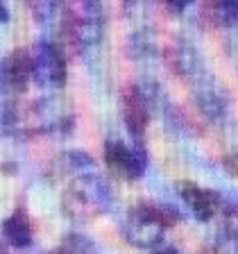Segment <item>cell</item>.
Wrapping results in <instances>:
<instances>
[{
  "mask_svg": "<svg viewBox=\"0 0 238 254\" xmlns=\"http://www.w3.org/2000/svg\"><path fill=\"white\" fill-rule=\"evenodd\" d=\"M204 11L216 25H232L238 18V0H206Z\"/></svg>",
  "mask_w": 238,
  "mask_h": 254,
  "instance_id": "cell-6",
  "label": "cell"
},
{
  "mask_svg": "<svg viewBox=\"0 0 238 254\" xmlns=\"http://www.w3.org/2000/svg\"><path fill=\"white\" fill-rule=\"evenodd\" d=\"M2 236H5V241L11 245V248H18V250L27 248V245L32 243L30 220H27V216L21 211V209L14 211L5 222H2Z\"/></svg>",
  "mask_w": 238,
  "mask_h": 254,
  "instance_id": "cell-4",
  "label": "cell"
},
{
  "mask_svg": "<svg viewBox=\"0 0 238 254\" xmlns=\"http://www.w3.org/2000/svg\"><path fill=\"white\" fill-rule=\"evenodd\" d=\"M164 2H166V5H168L173 11H181V9H184V7L190 2V0H164Z\"/></svg>",
  "mask_w": 238,
  "mask_h": 254,
  "instance_id": "cell-9",
  "label": "cell"
},
{
  "mask_svg": "<svg viewBox=\"0 0 238 254\" xmlns=\"http://www.w3.org/2000/svg\"><path fill=\"white\" fill-rule=\"evenodd\" d=\"M93 252H95L93 243L82 234H70L57 250V254H93Z\"/></svg>",
  "mask_w": 238,
  "mask_h": 254,
  "instance_id": "cell-7",
  "label": "cell"
},
{
  "mask_svg": "<svg viewBox=\"0 0 238 254\" xmlns=\"http://www.w3.org/2000/svg\"><path fill=\"white\" fill-rule=\"evenodd\" d=\"M186 204L193 209V213L197 216V220H209L213 216V200L206 190L197 189V186H184L181 189Z\"/></svg>",
  "mask_w": 238,
  "mask_h": 254,
  "instance_id": "cell-5",
  "label": "cell"
},
{
  "mask_svg": "<svg viewBox=\"0 0 238 254\" xmlns=\"http://www.w3.org/2000/svg\"><path fill=\"white\" fill-rule=\"evenodd\" d=\"M34 75V62L27 50H16L0 64V89L23 91Z\"/></svg>",
  "mask_w": 238,
  "mask_h": 254,
  "instance_id": "cell-2",
  "label": "cell"
},
{
  "mask_svg": "<svg viewBox=\"0 0 238 254\" xmlns=\"http://www.w3.org/2000/svg\"><path fill=\"white\" fill-rule=\"evenodd\" d=\"M30 2H32V7L37 9V14H46V11L50 9L57 0H30Z\"/></svg>",
  "mask_w": 238,
  "mask_h": 254,
  "instance_id": "cell-8",
  "label": "cell"
},
{
  "mask_svg": "<svg viewBox=\"0 0 238 254\" xmlns=\"http://www.w3.org/2000/svg\"><path fill=\"white\" fill-rule=\"evenodd\" d=\"M53 254H57V252H53Z\"/></svg>",
  "mask_w": 238,
  "mask_h": 254,
  "instance_id": "cell-11",
  "label": "cell"
},
{
  "mask_svg": "<svg viewBox=\"0 0 238 254\" xmlns=\"http://www.w3.org/2000/svg\"><path fill=\"white\" fill-rule=\"evenodd\" d=\"M122 114H125V123L134 134H141L148 125V105L143 100V95L138 89H127L125 98H122Z\"/></svg>",
  "mask_w": 238,
  "mask_h": 254,
  "instance_id": "cell-3",
  "label": "cell"
},
{
  "mask_svg": "<svg viewBox=\"0 0 238 254\" xmlns=\"http://www.w3.org/2000/svg\"><path fill=\"white\" fill-rule=\"evenodd\" d=\"M34 62V75L39 84L61 86L66 82V62H63L59 48L53 43H39L37 50L32 53Z\"/></svg>",
  "mask_w": 238,
  "mask_h": 254,
  "instance_id": "cell-1",
  "label": "cell"
},
{
  "mask_svg": "<svg viewBox=\"0 0 238 254\" xmlns=\"http://www.w3.org/2000/svg\"><path fill=\"white\" fill-rule=\"evenodd\" d=\"M0 254H5V248H2V245H0Z\"/></svg>",
  "mask_w": 238,
  "mask_h": 254,
  "instance_id": "cell-10",
  "label": "cell"
}]
</instances>
